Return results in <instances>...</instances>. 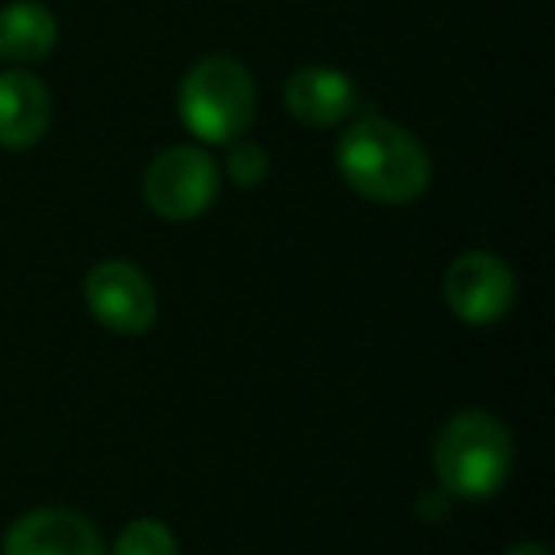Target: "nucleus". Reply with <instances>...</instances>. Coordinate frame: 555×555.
Here are the masks:
<instances>
[{
    "instance_id": "7",
    "label": "nucleus",
    "mask_w": 555,
    "mask_h": 555,
    "mask_svg": "<svg viewBox=\"0 0 555 555\" xmlns=\"http://www.w3.org/2000/svg\"><path fill=\"white\" fill-rule=\"evenodd\" d=\"M4 555H103V537L77 509H31L4 532Z\"/></svg>"
},
{
    "instance_id": "8",
    "label": "nucleus",
    "mask_w": 555,
    "mask_h": 555,
    "mask_svg": "<svg viewBox=\"0 0 555 555\" xmlns=\"http://www.w3.org/2000/svg\"><path fill=\"white\" fill-rule=\"evenodd\" d=\"M286 107L289 115L301 126H339L343 118L354 115L358 107V88L347 73L324 69V65H309V69H297L286 85Z\"/></svg>"
},
{
    "instance_id": "1",
    "label": "nucleus",
    "mask_w": 555,
    "mask_h": 555,
    "mask_svg": "<svg viewBox=\"0 0 555 555\" xmlns=\"http://www.w3.org/2000/svg\"><path fill=\"white\" fill-rule=\"evenodd\" d=\"M339 176L354 186L362 198L380 206H403L415 202L430 183V156L403 126L370 115L343 133L335 149Z\"/></svg>"
},
{
    "instance_id": "11",
    "label": "nucleus",
    "mask_w": 555,
    "mask_h": 555,
    "mask_svg": "<svg viewBox=\"0 0 555 555\" xmlns=\"http://www.w3.org/2000/svg\"><path fill=\"white\" fill-rule=\"evenodd\" d=\"M115 555H179V544L164 521L141 517V521H130L118 532Z\"/></svg>"
},
{
    "instance_id": "10",
    "label": "nucleus",
    "mask_w": 555,
    "mask_h": 555,
    "mask_svg": "<svg viewBox=\"0 0 555 555\" xmlns=\"http://www.w3.org/2000/svg\"><path fill=\"white\" fill-rule=\"evenodd\" d=\"M57 47V20L35 0H20L0 9V57L16 65H35Z\"/></svg>"
},
{
    "instance_id": "13",
    "label": "nucleus",
    "mask_w": 555,
    "mask_h": 555,
    "mask_svg": "<svg viewBox=\"0 0 555 555\" xmlns=\"http://www.w3.org/2000/svg\"><path fill=\"white\" fill-rule=\"evenodd\" d=\"M449 514V494L446 491H423L418 494V517L423 521H441Z\"/></svg>"
},
{
    "instance_id": "9",
    "label": "nucleus",
    "mask_w": 555,
    "mask_h": 555,
    "mask_svg": "<svg viewBox=\"0 0 555 555\" xmlns=\"http://www.w3.org/2000/svg\"><path fill=\"white\" fill-rule=\"evenodd\" d=\"M50 126V92L35 73H0V145L31 149Z\"/></svg>"
},
{
    "instance_id": "14",
    "label": "nucleus",
    "mask_w": 555,
    "mask_h": 555,
    "mask_svg": "<svg viewBox=\"0 0 555 555\" xmlns=\"http://www.w3.org/2000/svg\"><path fill=\"white\" fill-rule=\"evenodd\" d=\"M506 555H547L544 544H532V540H525V544H514Z\"/></svg>"
},
{
    "instance_id": "4",
    "label": "nucleus",
    "mask_w": 555,
    "mask_h": 555,
    "mask_svg": "<svg viewBox=\"0 0 555 555\" xmlns=\"http://www.w3.org/2000/svg\"><path fill=\"white\" fill-rule=\"evenodd\" d=\"M217 194V164L206 149L176 145L145 171V202L164 221H191L206 214Z\"/></svg>"
},
{
    "instance_id": "5",
    "label": "nucleus",
    "mask_w": 555,
    "mask_h": 555,
    "mask_svg": "<svg viewBox=\"0 0 555 555\" xmlns=\"http://www.w3.org/2000/svg\"><path fill=\"white\" fill-rule=\"evenodd\" d=\"M85 301L103 327L118 335H141L156 320V289L133 262L107 259L85 278Z\"/></svg>"
},
{
    "instance_id": "3",
    "label": "nucleus",
    "mask_w": 555,
    "mask_h": 555,
    "mask_svg": "<svg viewBox=\"0 0 555 555\" xmlns=\"http://www.w3.org/2000/svg\"><path fill=\"white\" fill-rule=\"evenodd\" d=\"M179 118L206 145H229L255 118V80L232 57H202L179 85Z\"/></svg>"
},
{
    "instance_id": "6",
    "label": "nucleus",
    "mask_w": 555,
    "mask_h": 555,
    "mask_svg": "<svg viewBox=\"0 0 555 555\" xmlns=\"http://www.w3.org/2000/svg\"><path fill=\"white\" fill-rule=\"evenodd\" d=\"M446 301L464 324H499L514 305V274L491 251H468L449 267Z\"/></svg>"
},
{
    "instance_id": "12",
    "label": "nucleus",
    "mask_w": 555,
    "mask_h": 555,
    "mask_svg": "<svg viewBox=\"0 0 555 555\" xmlns=\"http://www.w3.org/2000/svg\"><path fill=\"white\" fill-rule=\"evenodd\" d=\"M229 156H224V171L236 186H259L267 179V153L255 141H229Z\"/></svg>"
},
{
    "instance_id": "2",
    "label": "nucleus",
    "mask_w": 555,
    "mask_h": 555,
    "mask_svg": "<svg viewBox=\"0 0 555 555\" xmlns=\"http://www.w3.org/2000/svg\"><path fill=\"white\" fill-rule=\"evenodd\" d=\"M514 446L506 426L483 411H461L434 438V472L449 499L483 502L506 483Z\"/></svg>"
}]
</instances>
